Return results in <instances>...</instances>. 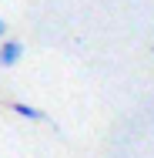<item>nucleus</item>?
<instances>
[{
  "instance_id": "obj_1",
  "label": "nucleus",
  "mask_w": 154,
  "mask_h": 158,
  "mask_svg": "<svg viewBox=\"0 0 154 158\" xmlns=\"http://www.w3.org/2000/svg\"><path fill=\"white\" fill-rule=\"evenodd\" d=\"M20 57H24V44H20V40H3V47H0V64H3V67H14Z\"/></svg>"
},
{
  "instance_id": "obj_2",
  "label": "nucleus",
  "mask_w": 154,
  "mask_h": 158,
  "mask_svg": "<svg viewBox=\"0 0 154 158\" xmlns=\"http://www.w3.org/2000/svg\"><path fill=\"white\" fill-rule=\"evenodd\" d=\"M10 108H14V111H17L20 118H27V121H47V114H44L40 108H30V104H20V101H14Z\"/></svg>"
},
{
  "instance_id": "obj_3",
  "label": "nucleus",
  "mask_w": 154,
  "mask_h": 158,
  "mask_svg": "<svg viewBox=\"0 0 154 158\" xmlns=\"http://www.w3.org/2000/svg\"><path fill=\"white\" fill-rule=\"evenodd\" d=\"M3 34H7V24H3V17H0V37H3Z\"/></svg>"
}]
</instances>
